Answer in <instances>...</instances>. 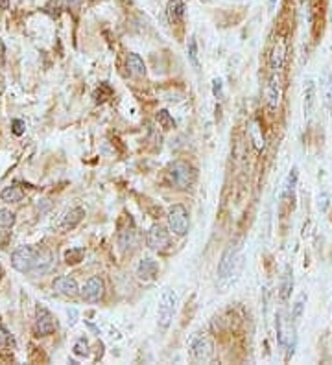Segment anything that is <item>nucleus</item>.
Wrapping results in <instances>:
<instances>
[{"label":"nucleus","mask_w":332,"mask_h":365,"mask_svg":"<svg viewBox=\"0 0 332 365\" xmlns=\"http://www.w3.org/2000/svg\"><path fill=\"white\" fill-rule=\"evenodd\" d=\"M170 179L172 182L176 185L177 188H190L196 182V177H198V172H196V168L192 164H188L185 161H176L174 164L170 166Z\"/></svg>","instance_id":"1"},{"label":"nucleus","mask_w":332,"mask_h":365,"mask_svg":"<svg viewBox=\"0 0 332 365\" xmlns=\"http://www.w3.org/2000/svg\"><path fill=\"white\" fill-rule=\"evenodd\" d=\"M39 251L32 246H21L17 247L13 255H11V266L21 271V273H30L35 268V262H37Z\"/></svg>","instance_id":"2"},{"label":"nucleus","mask_w":332,"mask_h":365,"mask_svg":"<svg viewBox=\"0 0 332 365\" xmlns=\"http://www.w3.org/2000/svg\"><path fill=\"white\" fill-rule=\"evenodd\" d=\"M168 227L176 236H185L190 229V218L188 210L183 205H174L168 210Z\"/></svg>","instance_id":"3"},{"label":"nucleus","mask_w":332,"mask_h":365,"mask_svg":"<svg viewBox=\"0 0 332 365\" xmlns=\"http://www.w3.org/2000/svg\"><path fill=\"white\" fill-rule=\"evenodd\" d=\"M176 305H177V295L174 290H164L161 297V302H159V312H157V319H159V327L162 330L172 325V319H174V314H176Z\"/></svg>","instance_id":"4"},{"label":"nucleus","mask_w":332,"mask_h":365,"mask_svg":"<svg viewBox=\"0 0 332 365\" xmlns=\"http://www.w3.org/2000/svg\"><path fill=\"white\" fill-rule=\"evenodd\" d=\"M56 328H58V323H56L54 316L46 308H37V316H35V323H33L35 336H50V334L56 332Z\"/></svg>","instance_id":"5"},{"label":"nucleus","mask_w":332,"mask_h":365,"mask_svg":"<svg viewBox=\"0 0 332 365\" xmlns=\"http://www.w3.org/2000/svg\"><path fill=\"white\" fill-rule=\"evenodd\" d=\"M286 57H288V43H286V37L277 35L273 43V48H271V54H269V67H271V70L279 72V70L284 67V63H286Z\"/></svg>","instance_id":"6"},{"label":"nucleus","mask_w":332,"mask_h":365,"mask_svg":"<svg viewBox=\"0 0 332 365\" xmlns=\"http://www.w3.org/2000/svg\"><path fill=\"white\" fill-rule=\"evenodd\" d=\"M146 242H148V247L153 249V251H166L168 246H170V236L164 231V227L155 223V225L150 227V231L146 234Z\"/></svg>","instance_id":"7"},{"label":"nucleus","mask_w":332,"mask_h":365,"mask_svg":"<svg viewBox=\"0 0 332 365\" xmlns=\"http://www.w3.org/2000/svg\"><path fill=\"white\" fill-rule=\"evenodd\" d=\"M103 280L100 277H91L80 290V295L87 302H98L103 297Z\"/></svg>","instance_id":"8"},{"label":"nucleus","mask_w":332,"mask_h":365,"mask_svg":"<svg viewBox=\"0 0 332 365\" xmlns=\"http://www.w3.org/2000/svg\"><path fill=\"white\" fill-rule=\"evenodd\" d=\"M281 98H283V83H281V76L275 72L271 78H269V83L266 87V102H268L269 109H277L279 103H281Z\"/></svg>","instance_id":"9"},{"label":"nucleus","mask_w":332,"mask_h":365,"mask_svg":"<svg viewBox=\"0 0 332 365\" xmlns=\"http://www.w3.org/2000/svg\"><path fill=\"white\" fill-rule=\"evenodd\" d=\"M214 354V345L209 338H198L192 345V356L196 361H209Z\"/></svg>","instance_id":"10"},{"label":"nucleus","mask_w":332,"mask_h":365,"mask_svg":"<svg viewBox=\"0 0 332 365\" xmlns=\"http://www.w3.org/2000/svg\"><path fill=\"white\" fill-rule=\"evenodd\" d=\"M54 291L56 293H59V295L63 297H76L78 293H80V288H78V282H76V279H72V277H67V275H63V277H58V279L54 280Z\"/></svg>","instance_id":"11"},{"label":"nucleus","mask_w":332,"mask_h":365,"mask_svg":"<svg viewBox=\"0 0 332 365\" xmlns=\"http://www.w3.org/2000/svg\"><path fill=\"white\" fill-rule=\"evenodd\" d=\"M159 273V264L153 260V258H144V260H140L139 268H137V277L140 280H144V282H150L153 280Z\"/></svg>","instance_id":"12"},{"label":"nucleus","mask_w":332,"mask_h":365,"mask_svg":"<svg viewBox=\"0 0 332 365\" xmlns=\"http://www.w3.org/2000/svg\"><path fill=\"white\" fill-rule=\"evenodd\" d=\"M236 253H238L236 247H229V249L224 253V257H222L220 260V266H218V277H220V279H225V277H229V275L233 273L235 262H236Z\"/></svg>","instance_id":"13"},{"label":"nucleus","mask_w":332,"mask_h":365,"mask_svg":"<svg viewBox=\"0 0 332 365\" xmlns=\"http://www.w3.org/2000/svg\"><path fill=\"white\" fill-rule=\"evenodd\" d=\"M118 246L122 251H128V249H133L137 246V231L135 227H126V229H120L118 232Z\"/></svg>","instance_id":"14"},{"label":"nucleus","mask_w":332,"mask_h":365,"mask_svg":"<svg viewBox=\"0 0 332 365\" xmlns=\"http://www.w3.org/2000/svg\"><path fill=\"white\" fill-rule=\"evenodd\" d=\"M83 216H85V210L81 209V207H76V209H70L67 214H65L63 221H61V227H63L65 231H70V229H74L81 220H83Z\"/></svg>","instance_id":"15"},{"label":"nucleus","mask_w":332,"mask_h":365,"mask_svg":"<svg viewBox=\"0 0 332 365\" xmlns=\"http://www.w3.org/2000/svg\"><path fill=\"white\" fill-rule=\"evenodd\" d=\"M292 288H294V275H292V268L284 269V275L281 279V286H279V297L281 301H288L290 293H292Z\"/></svg>","instance_id":"16"},{"label":"nucleus","mask_w":332,"mask_h":365,"mask_svg":"<svg viewBox=\"0 0 332 365\" xmlns=\"http://www.w3.org/2000/svg\"><path fill=\"white\" fill-rule=\"evenodd\" d=\"M314 105H316V83H314V80H306L305 81V114L306 116H310L312 114Z\"/></svg>","instance_id":"17"},{"label":"nucleus","mask_w":332,"mask_h":365,"mask_svg":"<svg viewBox=\"0 0 332 365\" xmlns=\"http://www.w3.org/2000/svg\"><path fill=\"white\" fill-rule=\"evenodd\" d=\"M24 198V190H22L19 185H11V187H6L2 192H0V199L6 201V203H19Z\"/></svg>","instance_id":"18"},{"label":"nucleus","mask_w":332,"mask_h":365,"mask_svg":"<svg viewBox=\"0 0 332 365\" xmlns=\"http://www.w3.org/2000/svg\"><path fill=\"white\" fill-rule=\"evenodd\" d=\"M128 69L135 78H142V76H146V65L139 54L128 55Z\"/></svg>","instance_id":"19"},{"label":"nucleus","mask_w":332,"mask_h":365,"mask_svg":"<svg viewBox=\"0 0 332 365\" xmlns=\"http://www.w3.org/2000/svg\"><path fill=\"white\" fill-rule=\"evenodd\" d=\"M54 266V260H52V253L44 251V253H39L37 257V262H35V268H33V273L37 275H43L46 271H50Z\"/></svg>","instance_id":"20"},{"label":"nucleus","mask_w":332,"mask_h":365,"mask_svg":"<svg viewBox=\"0 0 332 365\" xmlns=\"http://www.w3.org/2000/svg\"><path fill=\"white\" fill-rule=\"evenodd\" d=\"M185 0H170L168 2V17L172 22H179L185 17Z\"/></svg>","instance_id":"21"},{"label":"nucleus","mask_w":332,"mask_h":365,"mask_svg":"<svg viewBox=\"0 0 332 365\" xmlns=\"http://www.w3.org/2000/svg\"><path fill=\"white\" fill-rule=\"evenodd\" d=\"M249 137H251V142L255 144V148H257L258 151L264 150L266 142H264V135H262V131H260V128H258L257 120H255V122L251 124V128H249Z\"/></svg>","instance_id":"22"},{"label":"nucleus","mask_w":332,"mask_h":365,"mask_svg":"<svg viewBox=\"0 0 332 365\" xmlns=\"http://www.w3.org/2000/svg\"><path fill=\"white\" fill-rule=\"evenodd\" d=\"M305 305H306V293H301V295L297 297V301L294 302V308H292V319H294V323H297L301 317H303Z\"/></svg>","instance_id":"23"},{"label":"nucleus","mask_w":332,"mask_h":365,"mask_svg":"<svg viewBox=\"0 0 332 365\" xmlns=\"http://www.w3.org/2000/svg\"><path fill=\"white\" fill-rule=\"evenodd\" d=\"M83 257H85V249L83 247H76V249H70V251L65 253L67 264H78L83 260Z\"/></svg>","instance_id":"24"},{"label":"nucleus","mask_w":332,"mask_h":365,"mask_svg":"<svg viewBox=\"0 0 332 365\" xmlns=\"http://www.w3.org/2000/svg\"><path fill=\"white\" fill-rule=\"evenodd\" d=\"M297 166L292 168V172H290L288 175V181H286V185H284V196H294V190H295V185H297Z\"/></svg>","instance_id":"25"},{"label":"nucleus","mask_w":332,"mask_h":365,"mask_svg":"<svg viewBox=\"0 0 332 365\" xmlns=\"http://www.w3.org/2000/svg\"><path fill=\"white\" fill-rule=\"evenodd\" d=\"M188 59H190V63H192L194 69H199L198 43H196V37H190V41H188Z\"/></svg>","instance_id":"26"},{"label":"nucleus","mask_w":332,"mask_h":365,"mask_svg":"<svg viewBox=\"0 0 332 365\" xmlns=\"http://www.w3.org/2000/svg\"><path fill=\"white\" fill-rule=\"evenodd\" d=\"M13 225H15V214H13L11 210L0 209V227L10 229V227H13Z\"/></svg>","instance_id":"27"},{"label":"nucleus","mask_w":332,"mask_h":365,"mask_svg":"<svg viewBox=\"0 0 332 365\" xmlns=\"http://www.w3.org/2000/svg\"><path fill=\"white\" fill-rule=\"evenodd\" d=\"M157 122L161 124L162 128L164 129H172V128H176V120L172 118L170 116V113H168V111H164V109H162V111H159V113H157Z\"/></svg>","instance_id":"28"},{"label":"nucleus","mask_w":332,"mask_h":365,"mask_svg":"<svg viewBox=\"0 0 332 365\" xmlns=\"http://www.w3.org/2000/svg\"><path fill=\"white\" fill-rule=\"evenodd\" d=\"M74 354L76 356H87L89 354V341L85 338H80L74 343Z\"/></svg>","instance_id":"29"},{"label":"nucleus","mask_w":332,"mask_h":365,"mask_svg":"<svg viewBox=\"0 0 332 365\" xmlns=\"http://www.w3.org/2000/svg\"><path fill=\"white\" fill-rule=\"evenodd\" d=\"M283 314L279 312L277 314V321H275V327H277V338H279V343L284 345L286 343V332H284V325H283Z\"/></svg>","instance_id":"30"},{"label":"nucleus","mask_w":332,"mask_h":365,"mask_svg":"<svg viewBox=\"0 0 332 365\" xmlns=\"http://www.w3.org/2000/svg\"><path fill=\"white\" fill-rule=\"evenodd\" d=\"M11 131H13V135L21 137V135H24V131H26V124L19 118L13 120V122H11Z\"/></svg>","instance_id":"31"},{"label":"nucleus","mask_w":332,"mask_h":365,"mask_svg":"<svg viewBox=\"0 0 332 365\" xmlns=\"http://www.w3.org/2000/svg\"><path fill=\"white\" fill-rule=\"evenodd\" d=\"M6 345H10V332L0 325V349H4Z\"/></svg>","instance_id":"32"},{"label":"nucleus","mask_w":332,"mask_h":365,"mask_svg":"<svg viewBox=\"0 0 332 365\" xmlns=\"http://www.w3.org/2000/svg\"><path fill=\"white\" fill-rule=\"evenodd\" d=\"M212 94H214L216 98H222V80L212 81Z\"/></svg>","instance_id":"33"},{"label":"nucleus","mask_w":332,"mask_h":365,"mask_svg":"<svg viewBox=\"0 0 332 365\" xmlns=\"http://www.w3.org/2000/svg\"><path fill=\"white\" fill-rule=\"evenodd\" d=\"M67 6H69L70 10H78L81 6V0H67Z\"/></svg>","instance_id":"34"},{"label":"nucleus","mask_w":332,"mask_h":365,"mask_svg":"<svg viewBox=\"0 0 332 365\" xmlns=\"http://www.w3.org/2000/svg\"><path fill=\"white\" fill-rule=\"evenodd\" d=\"M4 54H6L4 43H2V39H0V63H4Z\"/></svg>","instance_id":"35"},{"label":"nucleus","mask_w":332,"mask_h":365,"mask_svg":"<svg viewBox=\"0 0 332 365\" xmlns=\"http://www.w3.org/2000/svg\"><path fill=\"white\" fill-rule=\"evenodd\" d=\"M10 8V0H0V10H8Z\"/></svg>","instance_id":"36"}]
</instances>
